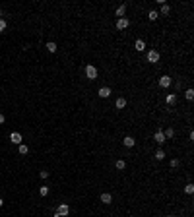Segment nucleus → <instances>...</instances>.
<instances>
[{"instance_id":"nucleus-31","label":"nucleus","mask_w":194,"mask_h":217,"mask_svg":"<svg viewBox=\"0 0 194 217\" xmlns=\"http://www.w3.org/2000/svg\"><path fill=\"white\" fill-rule=\"evenodd\" d=\"M167 217H173V215H167Z\"/></svg>"},{"instance_id":"nucleus-2","label":"nucleus","mask_w":194,"mask_h":217,"mask_svg":"<svg viewBox=\"0 0 194 217\" xmlns=\"http://www.w3.org/2000/svg\"><path fill=\"white\" fill-rule=\"evenodd\" d=\"M85 76H88L89 80H97V68L93 66V64H88V66H85Z\"/></svg>"},{"instance_id":"nucleus-8","label":"nucleus","mask_w":194,"mask_h":217,"mask_svg":"<svg viewBox=\"0 0 194 217\" xmlns=\"http://www.w3.org/2000/svg\"><path fill=\"white\" fill-rule=\"evenodd\" d=\"M130 25V22L126 18H121V19H117V29L121 31V29H126V27Z\"/></svg>"},{"instance_id":"nucleus-24","label":"nucleus","mask_w":194,"mask_h":217,"mask_svg":"<svg viewBox=\"0 0 194 217\" xmlns=\"http://www.w3.org/2000/svg\"><path fill=\"white\" fill-rule=\"evenodd\" d=\"M184 192H187V194H194V184L188 182L187 186H184Z\"/></svg>"},{"instance_id":"nucleus-28","label":"nucleus","mask_w":194,"mask_h":217,"mask_svg":"<svg viewBox=\"0 0 194 217\" xmlns=\"http://www.w3.org/2000/svg\"><path fill=\"white\" fill-rule=\"evenodd\" d=\"M4 122H6V116H4V114L0 113V124H4Z\"/></svg>"},{"instance_id":"nucleus-1","label":"nucleus","mask_w":194,"mask_h":217,"mask_svg":"<svg viewBox=\"0 0 194 217\" xmlns=\"http://www.w3.org/2000/svg\"><path fill=\"white\" fill-rule=\"evenodd\" d=\"M70 213V206L68 204H60L58 207H56V211H55V217H66Z\"/></svg>"},{"instance_id":"nucleus-29","label":"nucleus","mask_w":194,"mask_h":217,"mask_svg":"<svg viewBox=\"0 0 194 217\" xmlns=\"http://www.w3.org/2000/svg\"><path fill=\"white\" fill-rule=\"evenodd\" d=\"M2 206H4V200H2V198H0V207H2Z\"/></svg>"},{"instance_id":"nucleus-15","label":"nucleus","mask_w":194,"mask_h":217,"mask_svg":"<svg viewBox=\"0 0 194 217\" xmlns=\"http://www.w3.org/2000/svg\"><path fill=\"white\" fill-rule=\"evenodd\" d=\"M169 12H171V6H169V4H161V10L157 12L159 16H167Z\"/></svg>"},{"instance_id":"nucleus-10","label":"nucleus","mask_w":194,"mask_h":217,"mask_svg":"<svg viewBox=\"0 0 194 217\" xmlns=\"http://www.w3.org/2000/svg\"><path fill=\"white\" fill-rule=\"evenodd\" d=\"M124 14H126V4H121V6L115 10V16H118V19H121V18H124Z\"/></svg>"},{"instance_id":"nucleus-20","label":"nucleus","mask_w":194,"mask_h":217,"mask_svg":"<svg viewBox=\"0 0 194 217\" xmlns=\"http://www.w3.org/2000/svg\"><path fill=\"white\" fill-rule=\"evenodd\" d=\"M184 97H187L188 101H192V99H194V89H192V87H188L187 91H184Z\"/></svg>"},{"instance_id":"nucleus-6","label":"nucleus","mask_w":194,"mask_h":217,"mask_svg":"<svg viewBox=\"0 0 194 217\" xmlns=\"http://www.w3.org/2000/svg\"><path fill=\"white\" fill-rule=\"evenodd\" d=\"M171 84H173V80H171L169 76H161V78H159V85H161L163 89H167Z\"/></svg>"},{"instance_id":"nucleus-12","label":"nucleus","mask_w":194,"mask_h":217,"mask_svg":"<svg viewBox=\"0 0 194 217\" xmlns=\"http://www.w3.org/2000/svg\"><path fill=\"white\" fill-rule=\"evenodd\" d=\"M165 103H167V105H175V103H177V95H175V93H167V97H165Z\"/></svg>"},{"instance_id":"nucleus-22","label":"nucleus","mask_w":194,"mask_h":217,"mask_svg":"<svg viewBox=\"0 0 194 217\" xmlns=\"http://www.w3.org/2000/svg\"><path fill=\"white\" fill-rule=\"evenodd\" d=\"M18 151H19V153H22V155H25L27 151H29V147H27L25 144H19V147H18Z\"/></svg>"},{"instance_id":"nucleus-7","label":"nucleus","mask_w":194,"mask_h":217,"mask_svg":"<svg viewBox=\"0 0 194 217\" xmlns=\"http://www.w3.org/2000/svg\"><path fill=\"white\" fill-rule=\"evenodd\" d=\"M10 142H12V144H16V145H19V144H22V134H19V132H12L10 134Z\"/></svg>"},{"instance_id":"nucleus-19","label":"nucleus","mask_w":194,"mask_h":217,"mask_svg":"<svg viewBox=\"0 0 194 217\" xmlns=\"http://www.w3.org/2000/svg\"><path fill=\"white\" fill-rule=\"evenodd\" d=\"M159 18V14L155 10H150V14H148V19H150V22H155V19Z\"/></svg>"},{"instance_id":"nucleus-26","label":"nucleus","mask_w":194,"mask_h":217,"mask_svg":"<svg viewBox=\"0 0 194 217\" xmlns=\"http://www.w3.org/2000/svg\"><path fill=\"white\" fill-rule=\"evenodd\" d=\"M6 22H4V19H0V33H2V31H6Z\"/></svg>"},{"instance_id":"nucleus-13","label":"nucleus","mask_w":194,"mask_h":217,"mask_svg":"<svg viewBox=\"0 0 194 217\" xmlns=\"http://www.w3.org/2000/svg\"><path fill=\"white\" fill-rule=\"evenodd\" d=\"M122 144H124L126 147H134V145H136V140H134L132 136H126L124 140H122Z\"/></svg>"},{"instance_id":"nucleus-23","label":"nucleus","mask_w":194,"mask_h":217,"mask_svg":"<svg viewBox=\"0 0 194 217\" xmlns=\"http://www.w3.org/2000/svg\"><path fill=\"white\" fill-rule=\"evenodd\" d=\"M49 192H51V190H49V186H41L39 188V194L43 196V198H45V196H49Z\"/></svg>"},{"instance_id":"nucleus-4","label":"nucleus","mask_w":194,"mask_h":217,"mask_svg":"<svg viewBox=\"0 0 194 217\" xmlns=\"http://www.w3.org/2000/svg\"><path fill=\"white\" fill-rule=\"evenodd\" d=\"M154 140H155V142H157V144H159V145H163V144H165V142H167V138H165V136H163V130H157V132H155V134H154Z\"/></svg>"},{"instance_id":"nucleus-11","label":"nucleus","mask_w":194,"mask_h":217,"mask_svg":"<svg viewBox=\"0 0 194 217\" xmlns=\"http://www.w3.org/2000/svg\"><path fill=\"white\" fill-rule=\"evenodd\" d=\"M134 47H136V51H138V52H144V51H146V43H144L142 39H136Z\"/></svg>"},{"instance_id":"nucleus-14","label":"nucleus","mask_w":194,"mask_h":217,"mask_svg":"<svg viewBox=\"0 0 194 217\" xmlns=\"http://www.w3.org/2000/svg\"><path fill=\"white\" fill-rule=\"evenodd\" d=\"M115 107H117V109H124L126 107V99H124V97H118V99L115 101Z\"/></svg>"},{"instance_id":"nucleus-27","label":"nucleus","mask_w":194,"mask_h":217,"mask_svg":"<svg viewBox=\"0 0 194 217\" xmlns=\"http://www.w3.org/2000/svg\"><path fill=\"white\" fill-rule=\"evenodd\" d=\"M39 177L41 178H49V171H39Z\"/></svg>"},{"instance_id":"nucleus-25","label":"nucleus","mask_w":194,"mask_h":217,"mask_svg":"<svg viewBox=\"0 0 194 217\" xmlns=\"http://www.w3.org/2000/svg\"><path fill=\"white\" fill-rule=\"evenodd\" d=\"M179 165H181V161H179V159H171V169H177Z\"/></svg>"},{"instance_id":"nucleus-16","label":"nucleus","mask_w":194,"mask_h":217,"mask_svg":"<svg viewBox=\"0 0 194 217\" xmlns=\"http://www.w3.org/2000/svg\"><path fill=\"white\" fill-rule=\"evenodd\" d=\"M47 51L49 52H56V51H58V47H56L55 41H49V43H47Z\"/></svg>"},{"instance_id":"nucleus-9","label":"nucleus","mask_w":194,"mask_h":217,"mask_svg":"<svg viewBox=\"0 0 194 217\" xmlns=\"http://www.w3.org/2000/svg\"><path fill=\"white\" fill-rule=\"evenodd\" d=\"M99 200H101V202H103V204L107 206V204H111V202H113V196H111L109 192H103V194L99 196Z\"/></svg>"},{"instance_id":"nucleus-30","label":"nucleus","mask_w":194,"mask_h":217,"mask_svg":"<svg viewBox=\"0 0 194 217\" xmlns=\"http://www.w3.org/2000/svg\"><path fill=\"white\" fill-rule=\"evenodd\" d=\"M0 19H2V10H0Z\"/></svg>"},{"instance_id":"nucleus-3","label":"nucleus","mask_w":194,"mask_h":217,"mask_svg":"<svg viewBox=\"0 0 194 217\" xmlns=\"http://www.w3.org/2000/svg\"><path fill=\"white\" fill-rule=\"evenodd\" d=\"M148 62H151V64H157L159 62V52L157 51H148Z\"/></svg>"},{"instance_id":"nucleus-21","label":"nucleus","mask_w":194,"mask_h":217,"mask_svg":"<svg viewBox=\"0 0 194 217\" xmlns=\"http://www.w3.org/2000/svg\"><path fill=\"white\" fill-rule=\"evenodd\" d=\"M163 136H165V138L169 140V138H173V136H175V130H173V128H167V130H163Z\"/></svg>"},{"instance_id":"nucleus-18","label":"nucleus","mask_w":194,"mask_h":217,"mask_svg":"<svg viewBox=\"0 0 194 217\" xmlns=\"http://www.w3.org/2000/svg\"><path fill=\"white\" fill-rule=\"evenodd\" d=\"M115 167H117V169H118V171H122V169H126V161H124V159H118V161H117V163H115Z\"/></svg>"},{"instance_id":"nucleus-17","label":"nucleus","mask_w":194,"mask_h":217,"mask_svg":"<svg viewBox=\"0 0 194 217\" xmlns=\"http://www.w3.org/2000/svg\"><path fill=\"white\" fill-rule=\"evenodd\" d=\"M165 155H167V153H165L161 147H159V149L155 151V159H157V161H163V159H165Z\"/></svg>"},{"instance_id":"nucleus-5","label":"nucleus","mask_w":194,"mask_h":217,"mask_svg":"<svg viewBox=\"0 0 194 217\" xmlns=\"http://www.w3.org/2000/svg\"><path fill=\"white\" fill-rule=\"evenodd\" d=\"M97 95L101 97V99H107V97H111V87H99V91H97Z\"/></svg>"}]
</instances>
